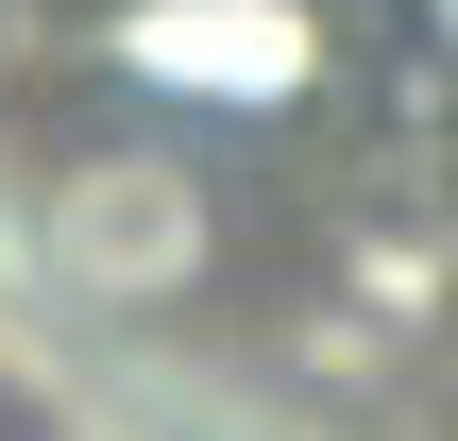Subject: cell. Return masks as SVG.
I'll use <instances>...</instances> for the list:
<instances>
[{"mask_svg": "<svg viewBox=\"0 0 458 441\" xmlns=\"http://www.w3.org/2000/svg\"><path fill=\"white\" fill-rule=\"evenodd\" d=\"M425 34H442V51H458V0H425Z\"/></svg>", "mask_w": 458, "mask_h": 441, "instance_id": "cell-1", "label": "cell"}]
</instances>
